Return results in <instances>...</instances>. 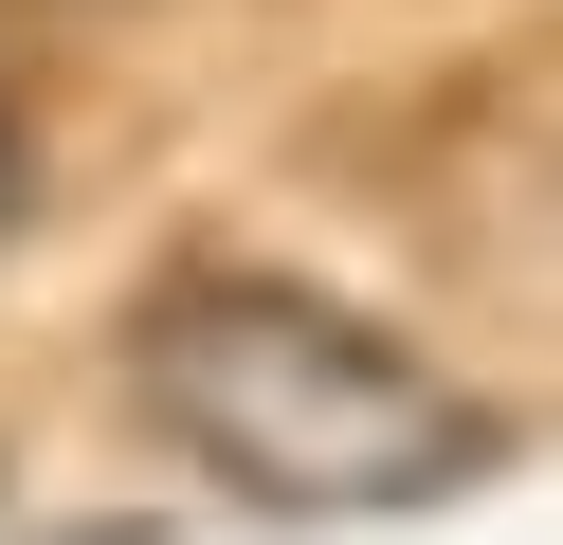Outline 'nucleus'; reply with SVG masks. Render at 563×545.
<instances>
[{
	"label": "nucleus",
	"mask_w": 563,
	"mask_h": 545,
	"mask_svg": "<svg viewBox=\"0 0 563 545\" xmlns=\"http://www.w3.org/2000/svg\"><path fill=\"white\" fill-rule=\"evenodd\" d=\"M146 400L219 491L309 509V527H364V509H454L509 418L473 382H437L418 346H382L364 309L328 291H273V273H183L146 309Z\"/></svg>",
	"instance_id": "1"
},
{
	"label": "nucleus",
	"mask_w": 563,
	"mask_h": 545,
	"mask_svg": "<svg viewBox=\"0 0 563 545\" xmlns=\"http://www.w3.org/2000/svg\"><path fill=\"white\" fill-rule=\"evenodd\" d=\"M0 218H19V128H0Z\"/></svg>",
	"instance_id": "2"
}]
</instances>
